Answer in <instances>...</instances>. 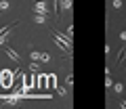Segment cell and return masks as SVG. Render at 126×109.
I'll return each mask as SVG.
<instances>
[{
  "label": "cell",
  "mask_w": 126,
  "mask_h": 109,
  "mask_svg": "<svg viewBox=\"0 0 126 109\" xmlns=\"http://www.w3.org/2000/svg\"><path fill=\"white\" fill-rule=\"evenodd\" d=\"M30 57H32V61H40V53H36V50H32Z\"/></svg>",
  "instance_id": "obj_17"
},
{
  "label": "cell",
  "mask_w": 126,
  "mask_h": 109,
  "mask_svg": "<svg viewBox=\"0 0 126 109\" xmlns=\"http://www.w3.org/2000/svg\"><path fill=\"white\" fill-rule=\"evenodd\" d=\"M40 61H42V63H48V61H50V54L48 53H40Z\"/></svg>",
  "instance_id": "obj_15"
},
{
  "label": "cell",
  "mask_w": 126,
  "mask_h": 109,
  "mask_svg": "<svg viewBox=\"0 0 126 109\" xmlns=\"http://www.w3.org/2000/svg\"><path fill=\"white\" fill-rule=\"evenodd\" d=\"M46 88H50V90H55V88H57V76H55V73L46 76Z\"/></svg>",
  "instance_id": "obj_7"
},
{
  "label": "cell",
  "mask_w": 126,
  "mask_h": 109,
  "mask_svg": "<svg viewBox=\"0 0 126 109\" xmlns=\"http://www.w3.org/2000/svg\"><path fill=\"white\" fill-rule=\"evenodd\" d=\"M113 6L116 9H122V0H113Z\"/></svg>",
  "instance_id": "obj_21"
},
{
  "label": "cell",
  "mask_w": 126,
  "mask_h": 109,
  "mask_svg": "<svg viewBox=\"0 0 126 109\" xmlns=\"http://www.w3.org/2000/svg\"><path fill=\"white\" fill-rule=\"evenodd\" d=\"M15 23L17 21H13V23H6L2 29H0V46L4 44L6 40H9V36H11V32H13V27H15Z\"/></svg>",
  "instance_id": "obj_4"
},
{
  "label": "cell",
  "mask_w": 126,
  "mask_h": 109,
  "mask_svg": "<svg viewBox=\"0 0 126 109\" xmlns=\"http://www.w3.org/2000/svg\"><path fill=\"white\" fill-rule=\"evenodd\" d=\"M120 38H122V40L126 42V32H120Z\"/></svg>",
  "instance_id": "obj_22"
},
{
  "label": "cell",
  "mask_w": 126,
  "mask_h": 109,
  "mask_svg": "<svg viewBox=\"0 0 126 109\" xmlns=\"http://www.w3.org/2000/svg\"><path fill=\"white\" fill-rule=\"evenodd\" d=\"M11 88H19V90H23V73L19 71H13V84H11Z\"/></svg>",
  "instance_id": "obj_5"
},
{
  "label": "cell",
  "mask_w": 126,
  "mask_h": 109,
  "mask_svg": "<svg viewBox=\"0 0 126 109\" xmlns=\"http://www.w3.org/2000/svg\"><path fill=\"white\" fill-rule=\"evenodd\" d=\"M38 86V76L34 78V71L32 73H23V90H32V88Z\"/></svg>",
  "instance_id": "obj_2"
},
{
  "label": "cell",
  "mask_w": 126,
  "mask_h": 109,
  "mask_svg": "<svg viewBox=\"0 0 126 109\" xmlns=\"http://www.w3.org/2000/svg\"><path fill=\"white\" fill-rule=\"evenodd\" d=\"M55 90H57V92H59V95H61V96H65V95H67V90H65V88H61V86H57V88H55Z\"/></svg>",
  "instance_id": "obj_20"
},
{
  "label": "cell",
  "mask_w": 126,
  "mask_h": 109,
  "mask_svg": "<svg viewBox=\"0 0 126 109\" xmlns=\"http://www.w3.org/2000/svg\"><path fill=\"white\" fill-rule=\"evenodd\" d=\"M38 88H40V90H44V88H46V76H44V73L38 76Z\"/></svg>",
  "instance_id": "obj_9"
},
{
  "label": "cell",
  "mask_w": 126,
  "mask_h": 109,
  "mask_svg": "<svg viewBox=\"0 0 126 109\" xmlns=\"http://www.w3.org/2000/svg\"><path fill=\"white\" fill-rule=\"evenodd\" d=\"M9 9V2H6V0H0V11H6Z\"/></svg>",
  "instance_id": "obj_19"
},
{
  "label": "cell",
  "mask_w": 126,
  "mask_h": 109,
  "mask_svg": "<svg viewBox=\"0 0 126 109\" xmlns=\"http://www.w3.org/2000/svg\"><path fill=\"white\" fill-rule=\"evenodd\" d=\"M61 9H65V11H72V0H61Z\"/></svg>",
  "instance_id": "obj_12"
},
{
  "label": "cell",
  "mask_w": 126,
  "mask_h": 109,
  "mask_svg": "<svg viewBox=\"0 0 126 109\" xmlns=\"http://www.w3.org/2000/svg\"><path fill=\"white\" fill-rule=\"evenodd\" d=\"M65 84H67V86H72V84H74V76H72V73H67V78H65Z\"/></svg>",
  "instance_id": "obj_18"
},
{
  "label": "cell",
  "mask_w": 126,
  "mask_h": 109,
  "mask_svg": "<svg viewBox=\"0 0 126 109\" xmlns=\"http://www.w3.org/2000/svg\"><path fill=\"white\" fill-rule=\"evenodd\" d=\"M38 69H40L38 61H32V63H30V71H36V73H38Z\"/></svg>",
  "instance_id": "obj_14"
},
{
  "label": "cell",
  "mask_w": 126,
  "mask_h": 109,
  "mask_svg": "<svg viewBox=\"0 0 126 109\" xmlns=\"http://www.w3.org/2000/svg\"><path fill=\"white\" fill-rule=\"evenodd\" d=\"M44 19H46V15H36L34 21H36V23H44Z\"/></svg>",
  "instance_id": "obj_16"
},
{
  "label": "cell",
  "mask_w": 126,
  "mask_h": 109,
  "mask_svg": "<svg viewBox=\"0 0 126 109\" xmlns=\"http://www.w3.org/2000/svg\"><path fill=\"white\" fill-rule=\"evenodd\" d=\"M113 90H116L118 95H122V92H124V84H122V82H118V84H113Z\"/></svg>",
  "instance_id": "obj_13"
},
{
  "label": "cell",
  "mask_w": 126,
  "mask_h": 109,
  "mask_svg": "<svg viewBox=\"0 0 126 109\" xmlns=\"http://www.w3.org/2000/svg\"><path fill=\"white\" fill-rule=\"evenodd\" d=\"M59 9H61V0H55V4H53V15L55 17H59Z\"/></svg>",
  "instance_id": "obj_10"
},
{
  "label": "cell",
  "mask_w": 126,
  "mask_h": 109,
  "mask_svg": "<svg viewBox=\"0 0 126 109\" xmlns=\"http://www.w3.org/2000/svg\"><path fill=\"white\" fill-rule=\"evenodd\" d=\"M34 11H36L38 15H46V17L50 15V11L46 9V0H38L36 4H34Z\"/></svg>",
  "instance_id": "obj_6"
},
{
  "label": "cell",
  "mask_w": 126,
  "mask_h": 109,
  "mask_svg": "<svg viewBox=\"0 0 126 109\" xmlns=\"http://www.w3.org/2000/svg\"><path fill=\"white\" fill-rule=\"evenodd\" d=\"M53 38H55V42L61 46V50H63L65 54L72 53V36H67V34H59V32H53Z\"/></svg>",
  "instance_id": "obj_1"
},
{
  "label": "cell",
  "mask_w": 126,
  "mask_h": 109,
  "mask_svg": "<svg viewBox=\"0 0 126 109\" xmlns=\"http://www.w3.org/2000/svg\"><path fill=\"white\" fill-rule=\"evenodd\" d=\"M11 84H13V71L11 69H2L0 71V86L11 88Z\"/></svg>",
  "instance_id": "obj_3"
},
{
  "label": "cell",
  "mask_w": 126,
  "mask_h": 109,
  "mask_svg": "<svg viewBox=\"0 0 126 109\" xmlns=\"http://www.w3.org/2000/svg\"><path fill=\"white\" fill-rule=\"evenodd\" d=\"M124 59H126V46L118 53V63H124Z\"/></svg>",
  "instance_id": "obj_11"
},
{
  "label": "cell",
  "mask_w": 126,
  "mask_h": 109,
  "mask_svg": "<svg viewBox=\"0 0 126 109\" xmlns=\"http://www.w3.org/2000/svg\"><path fill=\"white\" fill-rule=\"evenodd\" d=\"M4 50H6V54H9V57H11V59H13V61H15V63H19V61H21V57H19V54H17V53H15V50H13V48H11V46H6V48H4Z\"/></svg>",
  "instance_id": "obj_8"
}]
</instances>
